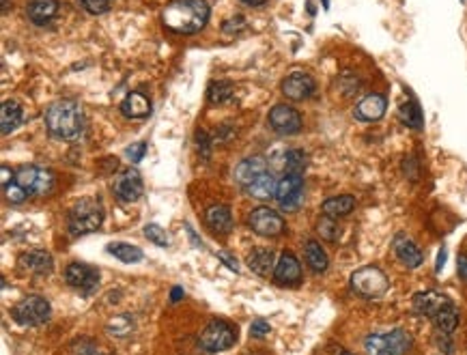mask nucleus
I'll list each match as a JSON object with an SVG mask.
<instances>
[{"mask_svg": "<svg viewBox=\"0 0 467 355\" xmlns=\"http://www.w3.org/2000/svg\"><path fill=\"white\" fill-rule=\"evenodd\" d=\"M164 27L179 35H194L205 29L209 20V5L205 0H173L164 9Z\"/></svg>", "mask_w": 467, "mask_h": 355, "instance_id": "nucleus-1", "label": "nucleus"}, {"mask_svg": "<svg viewBox=\"0 0 467 355\" xmlns=\"http://www.w3.org/2000/svg\"><path fill=\"white\" fill-rule=\"evenodd\" d=\"M45 125L52 136L61 140H76L84 130L82 108L71 99L56 101L45 112Z\"/></svg>", "mask_w": 467, "mask_h": 355, "instance_id": "nucleus-2", "label": "nucleus"}, {"mask_svg": "<svg viewBox=\"0 0 467 355\" xmlns=\"http://www.w3.org/2000/svg\"><path fill=\"white\" fill-rule=\"evenodd\" d=\"M413 340L405 329H392L388 334H371L364 340L368 355H405Z\"/></svg>", "mask_w": 467, "mask_h": 355, "instance_id": "nucleus-3", "label": "nucleus"}, {"mask_svg": "<svg viewBox=\"0 0 467 355\" xmlns=\"http://www.w3.org/2000/svg\"><path fill=\"white\" fill-rule=\"evenodd\" d=\"M104 222V207L97 200H82L69 213V231L71 235H84L93 233Z\"/></svg>", "mask_w": 467, "mask_h": 355, "instance_id": "nucleus-4", "label": "nucleus"}, {"mask_svg": "<svg viewBox=\"0 0 467 355\" xmlns=\"http://www.w3.org/2000/svg\"><path fill=\"white\" fill-rule=\"evenodd\" d=\"M50 312H52V308H50V303H47V299H43L39 295H29L15 303L11 315L20 325L35 327V325H41L50 319Z\"/></svg>", "mask_w": 467, "mask_h": 355, "instance_id": "nucleus-5", "label": "nucleus"}, {"mask_svg": "<svg viewBox=\"0 0 467 355\" xmlns=\"http://www.w3.org/2000/svg\"><path fill=\"white\" fill-rule=\"evenodd\" d=\"M351 289L358 295H362V297L373 299V297H379V295H383L388 291V278H385V273L379 267L366 265V267L353 271Z\"/></svg>", "mask_w": 467, "mask_h": 355, "instance_id": "nucleus-6", "label": "nucleus"}, {"mask_svg": "<svg viewBox=\"0 0 467 355\" xmlns=\"http://www.w3.org/2000/svg\"><path fill=\"white\" fill-rule=\"evenodd\" d=\"M237 332L227 321H211L201 332V347L209 353L227 351L235 345Z\"/></svg>", "mask_w": 467, "mask_h": 355, "instance_id": "nucleus-7", "label": "nucleus"}, {"mask_svg": "<svg viewBox=\"0 0 467 355\" xmlns=\"http://www.w3.org/2000/svg\"><path fill=\"white\" fill-rule=\"evenodd\" d=\"M15 183H20L24 190L29 192V196L33 194H47L52 190V172L45 170V168H39V166H24L17 170L15 174Z\"/></svg>", "mask_w": 467, "mask_h": 355, "instance_id": "nucleus-8", "label": "nucleus"}, {"mask_svg": "<svg viewBox=\"0 0 467 355\" xmlns=\"http://www.w3.org/2000/svg\"><path fill=\"white\" fill-rule=\"evenodd\" d=\"M302 192H304V179L302 174L284 172V176L278 181L276 190V200L284 211H293L300 207L302 202Z\"/></svg>", "mask_w": 467, "mask_h": 355, "instance_id": "nucleus-9", "label": "nucleus"}, {"mask_svg": "<svg viewBox=\"0 0 467 355\" xmlns=\"http://www.w3.org/2000/svg\"><path fill=\"white\" fill-rule=\"evenodd\" d=\"M250 228L261 237H278L284 233V220L269 207H257L250 213Z\"/></svg>", "mask_w": 467, "mask_h": 355, "instance_id": "nucleus-10", "label": "nucleus"}, {"mask_svg": "<svg viewBox=\"0 0 467 355\" xmlns=\"http://www.w3.org/2000/svg\"><path fill=\"white\" fill-rule=\"evenodd\" d=\"M269 128H272L276 134H282V136H293V134H300L302 130V116L300 112L291 108V106H274V110L269 112Z\"/></svg>", "mask_w": 467, "mask_h": 355, "instance_id": "nucleus-11", "label": "nucleus"}, {"mask_svg": "<svg viewBox=\"0 0 467 355\" xmlns=\"http://www.w3.org/2000/svg\"><path fill=\"white\" fill-rule=\"evenodd\" d=\"M65 280L73 289L91 293L97 285H100V271L91 265H84V263H71L65 271Z\"/></svg>", "mask_w": 467, "mask_h": 355, "instance_id": "nucleus-12", "label": "nucleus"}, {"mask_svg": "<svg viewBox=\"0 0 467 355\" xmlns=\"http://www.w3.org/2000/svg\"><path fill=\"white\" fill-rule=\"evenodd\" d=\"M114 194L123 202H134L142 196V179L136 168H128L114 179Z\"/></svg>", "mask_w": 467, "mask_h": 355, "instance_id": "nucleus-13", "label": "nucleus"}, {"mask_svg": "<svg viewBox=\"0 0 467 355\" xmlns=\"http://www.w3.org/2000/svg\"><path fill=\"white\" fill-rule=\"evenodd\" d=\"M450 299L446 295H441L437 291H422V293H415L413 295V310L422 317H435L441 308L450 306Z\"/></svg>", "mask_w": 467, "mask_h": 355, "instance_id": "nucleus-14", "label": "nucleus"}, {"mask_svg": "<svg viewBox=\"0 0 467 355\" xmlns=\"http://www.w3.org/2000/svg\"><path fill=\"white\" fill-rule=\"evenodd\" d=\"M17 265L29 271V273H37V275H43V273H50L52 267H54V261H52V255L45 250H29L20 255L17 259Z\"/></svg>", "mask_w": 467, "mask_h": 355, "instance_id": "nucleus-15", "label": "nucleus"}, {"mask_svg": "<svg viewBox=\"0 0 467 355\" xmlns=\"http://www.w3.org/2000/svg\"><path fill=\"white\" fill-rule=\"evenodd\" d=\"M274 280L282 287H291V285H298L302 280V265L300 261L295 259L289 252L278 259L276 263V269H274Z\"/></svg>", "mask_w": 467, "mask_h": 355, "instance_id": "nucleus-16", "label": "nucleus"}, {"mask_svg": "<svg viewBox=\"0 0 467 355\" xmlns=\"http://www.w3.org/2000/svg\"><path fill=\"white\" fill-rule=\"evenodd\" d=\"M282 93L293 101H304L314 93V80L308 73H291L282 82Z\"/></svg>", "mask_w": 467, "mask_h": 355, "instance_id": "nucleus-17", "label": "nucleus"}, {"mask_svg": "<svg viewBox=\"0 0 467 355\" xmlns=\"http://www.w3.org/2000/svg\"><path fill=\"white\" fill-rule=\"evenodd\" d=\"M385 108H388V101H385L383 95H366L355 106L353 116L358 121H364V123H373V121H379L385 114Z\"/></svg>", "mask_w": 467, "mask_h": 355, "instance_id": "nucleus-18", "label": "nucleus"}, {"mask_svg": "<svg viewBox=\"0 0 467 355\" xmlns=\"http://www.w3.org/2000/svg\"><path fill=\"white\" fill-rule=\"evenodd\" d=\"M395 252H397L399 261H401L405 267H409V269L420 267L422 261H424L420 248H418L411 239L403 237V235H399V237L395 239Z\"/></svg>", "mask_w": 467, "mask_h": 355, "instance_id": "nucleus-19", "label": "nucleus"}, {"mask_svg": "<svg viewBox=\"0 0 467 355\" xmlns=\"http://www.w3.org/2000/svg\"><path fill=\"white\" fill-rule=\"evenodd\" d=\"M205 222L215 235H227L233 228V216L227 205H213L205 213Z\"/></svg>", "mask_w": 467, "mask_h": 355, "instance_id": "nucleus-20", "label": "nucleus"}, {"mask_svg": "<svg viewBox=\"0 0 467 355\" xmlns=\"http://www.w3.org/2000/svg\"><path fill=\"white\" fill-rule=\"evenodd\" d=\"M263 172H267V164H265L263 158L254 156V158L243 160V162L235 168V179L245 188V186H250V183L257 179V176H261Z\"/></svg>", "mask_w": 467, "mask_h": 355, "instance_id": "nucleus-21", "label": "nucleus"}, {"mask_svg": "<svg viewBox=\"0 0 467 355\" xmlns=\"http://www.w3.org/2000/svg\"><path fill=\"white\" fill-rule=\"evenodd\" d=\"M276 190H278V181L274 179L272 172H263L250 186H245V192H248L252 198H259V200L276 198Z\"/></svg>", "mask_w": 467, "mask_h": 355, "instance_id": "nucleus-22", "label": "nucleus"}, {"mask_svg": "<svg viewBox=\"0 0 467 355\" xmlns=\"http://www.w3.org/2000/svg\"><path fill=\"white\" fill-rule=\"evenodd\" d=\"M121 112L128 119H144L151 112V101L142 93H130L121 104Z\"/></svg>", "mask_w": 467, "mask_h": 355, "instance_id": "nucleus-23", "label": "nucleus"}, {"mask_svg": "<svg viewBox=\"0 0 467 355\" xmlns=\"http://www.w3.org/2000/svg\"><path fill=\"white\" fill-rule=\"evenodd\" d=\"M248 267L261 275V278H267L269 273H274L276 269V263H274V252L269 248H257L252 255L248 257Z\"/></svg>", "mask_w": 467, "mask_h": 355, "instance_id": "nucleus-24", "label": "nucleus"}, {"mask_svg": "<svg viewBox=\"0 0 467 355\" xmlns=\"http://www.w3.org/2000/svg\"><path fill=\"white\" fill-rule=\"evenodd\" d=\"M59 0H31L26 11L35 24H45L59 13Z\"/></svg>", "mask_w": 467, "mask_h": 355, "instance_id": "nucleus-25", "label": "nucleus"}, {"mask_svg": "<svg viewBox=\"0 0 467 355\" xmlns=\"http://www.w3.org/2000/svg\"><path fill=\"white\" fill-rule=\"evenodd\" d=\"M323 213L326 216H330V218H345V216H349L353 209H355V198L353 196H349V194H345V196H332V198H328L326 202H323Z\"/></svg>", "mask_w": 467, "mask_h": 355, "instance_id": "nucleus-26", "label": "nucleus"}, {"mask_svg": "<svg viewBox=\"0 0 467 355\" xmlns=\"http://www.w3.org/2000/svg\"><path fill=\"white\" fill-rule=\"evenodd\" d=\"M22 123V108L17 101H5L3 110H0V132L9 134Z\"/></svg>", "mask_w": 467, "mask_h": 355, "instance_id": "nucleus-27", "label": "nucleus"}, {"mask_svg": "<svg viewBox=\"0 0 467 355\" xmlns=\"http://www.w3.org/2000/svg\"><path fill=\"white\" fill-rule=\"evenodd\" d=\"M306 263L310 265V269L312 271H316V273H323L326 269H328V265H330V259H328V255H326V250L321 248V243H316V241H306Z\"/></svg>", "mask_w": 467, "mask_h": 355, "instance_id": "nucleus-28", "label": "nucleus"}, {"mask_svg": "<svg viewBox=\"0 0 467 355\" xmlns=\"http://www.w3.org/2000/svg\"><path fill=\"white\" fill-rule=\"evenodd\" d=\"M108 252H110L114 259H118L123 263H138V261H142V250L136 248V246H132V243H125V241H114V243H110L108 246Z\"/></svg>", "mask_w": 467, "mask_h": 355, "instance_id": "nucleus-29", "label": "nucleus"}, {"mask_svg": "<svg viewBox=\"0 0 467 355\" xmlns=\"http://www.w3.org/2000/svg\"><path fill=\"white\" fill-rule=\"evenodd\" d=\"M399 119L403 125H407L411 130H422V125H424L422 110L415 101H405V104L399 108Z\"/></svg>", "mask_w": 467, "mask_h": 355, "instance_id": "nucleus-30", "label": "nucleus"}, {"mask_svg": "<svg viewBox=\"0 0 467 355\" xmlns=\"http://www.w3.org/2000/svg\"><path fill=\"white\" fill-rule=\"evenodd\" d=\"M433 323H435V327L439 329L441 334H452L454 329H457V325H459V310L450 303V306L441 308V310L433 317Z\"/></svg>", "mask_w": 467, "mask_h": 355, "instance_id": "nucleus-31", "label": "nucleus"}, {"mask_svg": "<svg viewBox=\"0 0 467 355\" xmlns=\"http://www.w3.org/2000/svg\"><path fill=\"white\" fill-rule=\"evenodd\" d=\"M106 329L110 336H116V338H123V336H130L134 332V319L130 315H118V317H112L108 323H106Z\"/></svg>", "mask_w": 467, "mask_h": 355, "instance_id": "nucleus-32", "label": "nucleus"}, {"mask_svg": "<svg viewBox=\"0 0 467 355\" xmlns=\"http://www.w3.org/2000/svg\"><path fill=\"white\" fill-rule=\"evenodd\" d=\"M235 93V86L227 80H217V82H211V86L207 89V99L211 101V104H224V101H229Z\"/></svg>", "mask_w": 467, "mask_h": 355, "instance_id": "nucleus-33", "label": "nucleus"}, {"mask_svg": "<svg viewBox=\"0 0 467 355\" xmlns=\"http://www.w3.org/2000/svg\"><path fill=\"white\" fill-rule=\"evenodd\" d=\"M308 166V156L302 149H291L284 156V170L293 174H302Z\"/></svg>", "mask_w": 467, "mask_h": 355, "instance_id": "nucleus-34", "label": "nucleus"}, {"mask_svg": "<svg viewBox=\"0 0 467 355\" xmlns=\"http://www.w3.org/2000/svg\"><path fill=\"white\" fill-rule=\"evenodd\" d=\"M316 231H319V235H321L326 241H336L340 237V228H338L336 220L330 218V216H323L321 220H319Z\"/></svg>", "mask_w": 467, "mask_h": 355, "instance_id": "nucleus-35", "label": "nucleus"}, {"mask_svg": "<svg viewBox=\"0 0 467 355\" xmlns=\"http://www.w3.org/2000/svg\"><path fill=\"white\" fill-rule=\"evenodd\" d=\"M144 237L151 243L160 246V248H168V235H166L164 228L158 226V224H146L144 226Z\"/></svg>", "mask_w": 467, "mask_h": 355, "instance_id": "nucleus-36", "label": "nucleus"}, {"mask_svg": "<svg viewBox=\"0 0 467 355\" xmlns=\"http://www.w3.org/2000/svg\"><path fill=\"white\" fill-rule=\"evenodd\" d=\"M80 5L84 11L93 13V15H100V13H106L108 7H110V0H80Z\"/></svg>", "mask_w": 467, "mask_h": 355, "instance_id": "nucleus-37", "label": "nucleus"}, {"mask_svg": "<svg viewBox=\"0 0 467 355\" xmlns=\"http://www.w3.org/2000/svg\"><path fill=\"white\" fill-rule=\"evenodd\" d=\"M5 196H7V200H9V202H13V205H17V202H22L24 198L29 196V192L24 190L20 183H11V186H7V188H5Z\"/></svg>", "mask_w": 467, "mask_h": 355, "instance_id": "nucleus-38", "label": "nucleus"}, {"mask_svg": "<svg viewBox=\"0 0 467 355\" xmlns=\"http://www.w3.org/2000/svg\"><path fill=\"white\" fill-rule=\"evenodd\" d=\"M71 355H104V353L100 351V347L93 345L91 340H80L76 347H73Z\"/></svg>", "mask_w": 467, "mask_h": 355, "instance_id": "nucleus-39", "label": "nucleus"}, {"mask_svg": "<svg viewBox=\"0 0 467 355\" xmlns=\"http://www.w3.org/2000/svg\"><path fill=\"white\" fill-rule=\"evenodd\" d=\"M269 332H272V327H269V323H267L265 319H257V321H252V325H250V334H252L254 338H263V336H267Z\"/></svg>", "mask_w": 467, "mask_h": 355, "instance_id": "nucleus-40", "label": "nucleus"}, {"mask_svg": "<svg viewBox=\"0 0 467 355\" xmlns=\"http://www.w3.org/2000/svg\"><path fill=\"white\" fill-rule=\"evenodd\" d=\"M128 158L132 160V162H140L142 158H144V153H146V144L144 142H136V144H132V146H128Z\"/></svg>", "mask_w": 467, "mask_h": 355, "instance_id": "nucleus-41", "label": "nucleus"}, {"mask_svg": "<svg viewBox=\"0 0 467 355\" xmlns=\"http://www.w3.org/2000/svg\"><path fill=\"white\" fill-rule=\"evenodd\" d=\"M217 257H220V261H224V263H227V267H229V269H233L235 273L239 271V265H237V259L229 257V255H227V252H220V255H217Z\"/></svg>", "mask_w": 467, "mask_h": 355, "instance_id": "nucleus-42", "label": "nucleus"}, {"mask_svg": "<svg viewBox=\"0 0 467 355\" xmlns=\"http://www.w3.org/2000/svg\"><path fill=\"white\" fill-rule=\"evenodd\" d=\"M0 176H3V179H0V181H3V188L11 186V179H13V172H11V170H9L7 166H3V168H0Z\"/></svg>", "mask_w": 467, "mask_h": 355, "instance_id": "nucleus-43", "label": "nucleus"}, {"mask_svg": "<svg viewBox=\"0 0 467 355\" xmlns=\"http://www.w3.org/2000/svg\"><path fill=\"white\" fill-rule=\"evenodd\" d=\"M459 273H461V278L467 282V255H461L459 257Z\"/></svg>", "mask_w": 467, "mask_h": 355, "instance_id": "nucleus-44", "label": "nucleus"}, {"mask_svg": "<svg viewBox=\"0 0 467 355\" xmlns=\"http://www.w3.org/2000/svg\"><path fill=\"white\" fill-rule=\"evenodd\" d=\"M185 228H187V235H190V239H192L194 248H203V241L196 239V235H194V231H192V226H185Z\"/></svg>", "mask_w": 467, "mask_h": 355, "instance_id": "nucleus-45", "label": "nucleus"}, {"mask_svg": "<svg viewBox=\"0 0 467 355\" xmlns=\"http://www.w3.org/2000/svg\"><path fill=\"white\" fill-rule=\"evenodd\" d=\"M444 261H446V252L441 250L439 257H437V271H441V267H444Z\"/></svg>", "mask_w": 467, "mask_h": 355, "instance_id": "nucleus-46", "label": "nucleus"}, {"mask_svg": "<svg viewBox=\"0 0 467 355\" xmlns=\"http://www.w3.org/2000/svg\"><path fill=\"white\" fill-rule=\"evenodd\" d=\"M181 295H183V289H179V287H177V289H173V295H170V299H173V301H179V297H181Z\"/></svg>", "mask_w": 467, "mask_h": 355, "instance_id": "nucleus-47", "label": "nucleus"}, {"mask_svg": "<svg viewBox=\"0 0 467 355\" xmlns=\"http://www.w3.org/2000/svg\"><path fill=\"white\" fill-rule=\"evenodd\" d=\"M245 5H252V7H259V5H263L265 0H243Z\"/></svg>", "mask_w": 467, "mask_h": 355, "instance_id": "nucleus-48", "label": "nucleus"}, {"mask_svg": "<svg viewBox=\"0 0 467 355\" xmlns=\"http://www.w3.org/2000/svg\"><path fill=\"white\" fill-rule=\"evenodd\" d=\"M7 9H9V0H3V13H5Z\"/></svg>", "mask_w": 467, "mask_h": 355, "instance_id": "nucleus-49", "label": "nucleus"}, {"mask_svg": "<svg viewBox=\"0 0 467 355\" xmlns=\"http://www.w3.org/2000/svg\"><path fill=\"white\" fill-rule=\"evenodd\" d=\"M338 355H355V353H351V351H340Z\"/></svg>", "mask_w": 467, "mask_h": 355, "instance_id": "nucleus-50", "label": "nucleus"}, {"mask_svg": "<svg viewBox=\"0 0 467 355\" xmlns=\"http://www.w3.org/2000/svg\"><path fill=\"white\" fill-rule=\"evenodd\" d=\"M323 7H326V9L330 7V0H323Z\"/></svg>", "mask_w": 467, "mask_h": 355, "instance_id": "nucleus-51", "label": "nucleus"}]
</instances>
